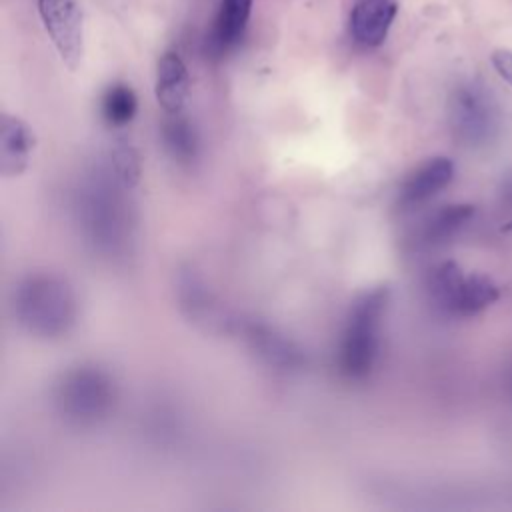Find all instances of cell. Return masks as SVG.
<instances>
[{"label":"cell","instance_id":"1","mask_svg":"<svg viewBox=\"0 0 512 512\" xmlns=\"http://www.w3.org/2000/svg\"><path fill=\"white\" fill-rule=\"evenodd\" d=\"M126 190L110 172L92 174L76 194V218L94 250L118 256L126 250L132 236V220Z\"/></svg>","mask_w":512,"mask_h":512},{"label":"cell","instance_id":"2","mask_svg":"<svg viewBox=\"0 0 512 512\" xmlns=\"http://www.w3.org/2000/svg\"><path fill=\"white\" fill-rule=\"evenodd\" d=\"M18 324L36 338H60L76 322L78 306L70 282L58 274L38 272L18 282L12 298Z\"/></svg>","mask_w":512,"mask_h":512},{"label":"cell","instance_id":"3","mask_svg":"<svg viewBox=\"0 0 512 512\" xmlns=\"http://www.w3.org/2000/svg\"><path fill=\"white\" fill-rule=\"evenodd\" d=\"M388 300L390 290L376 286L352 302L338 350V368L346 378L360 380L372 372L380 352V332Z\"/></svg>","mask_w":512,"mask_h":512},{"label":"cell","instance_id":"4","mask_svg":"<svg viewBox=\"0 0 512 512\" xmlns=\"http://www.w3.org/2000/svg\"><path fill=\"white\" fill-rule=\"evenodd\" d=\"M116 398L114 378L94 364H82L64 372L54 388L58 414L76 428L96 426L106 420L114 410Z\"/></svg>","mask_w":512,"mask_h":512},{"label":"cell","instance_id":"5","mask_svg":"<svg viewBox=\"0 0 512 512\" xmlns=\"http://www.w3.org/2000/svg\"><path fill=\"white\" fill-rule=\"evenodd\" d=\"M448 124L454 138L468 148H482L500 132V106L478 78L460 80L448 96Z\"/></svg>","mask_w":512,"mask_h":512},{"label":"cell","instance_id":"6","mask_svg":"<svg viewBox=\"0 0 512 512\" xmlns=\"http://www.w3.org/2000/svg\"><path fill=\"white\" fill-rule=\"evenodd\" d=\"M38 14L60 60L76 70L84 54V20L76 0H38Z\"/></svg>","mask_w":512,"mask_h":512},{"label":"cell","instance_id":"7","mask_svg":"<svg viewBox=\"0 0 512 512\" xmlns=\"http://www.w3.org/2000/svg\"><path fill=\"white\" fill-rule=\"evenodd\" d=\"M454 178V162L448 156H432L416 166L398 190V206L402 210L416 208L432 200Z\"/></svg>","mask_w":512,"mask_h":512},{"label":"cell","instance_id":"8","mask_svg":"<svg viewBox=\"0 0 512 512\" xmlns=\"http://www.w3.org/2000/svg\"><path fill=\"white\" fill-rule=\"evenodd\" d=\"M398 14L396 0H352L350 34L364 48L380 46Z\"/></svg>","mask_w":512,"mask_h":512},{"label":"cell","instance_id":"9","mask_svg":"<svg viewBox=\"0 0 512 512\" xmlns=\"http://www.w3.org/2000/svg\"><path fill=\"white\" fill-rule=\"evenodd\" d=\"M36 134L18 116L2 114L0 120V174L6 178L20 176L36 148Z\"/></svg>","mask_w":512,"mask_h":512},{"label":"cell","instance_id":"10","mask_svg":"<svg viewBox=\"0 0 512 512\" xmlns=\"http://www.w3.org/2000/svg\"><path fill=\"white\" fill-rule=\"evenodd\" d=\"M244 338L248 340L250 348L270 366L280 370L300 368L306 358L302 350L284 334L276 332L274 328L260 324V322H246L242 326Z\"/></svg>","mask_w":512,"mask_h":512},{"label":"cell","instance_id":"11","mask_svg":"<svg viewBox=\"0 0 512 512\" xmlns=\"http://www.w3.org/2000/svg\"><path fill=\"white\" fill-rule=\"evenodd\" d=\"M254 0H220L212 28L206 36V50L212 56H224L244 36Z\"/></svg>","mask_w":512,"mask_h":512},{"label":"cell","instance_id":"12","mask_svg":"<svg viewBox=\"0 0 512 512\" xmlns=\"http://www.w3.org/2000/svg\"><path fill=\"white\" fill-rule=\"evenodd\" d=\"M156 100L166 114L184 110L190 92V76L184 60L176 52H164L156 64Z\"/></svg>","mask_w":512,"mask_h":512},{"label":"cell","instance_id":"13","mask_svg":"<svg viewBox=\"0 0 512 512\" xmlns=\"http://www.w3.org/2000/svg\"><path fill=\"white\" fill-rule=\"evenodd\" d=\"M474 216V206L466 202L444 204L430 212L416 230L420 246H438L454 238Z\"/></svg>","mask_w":512,"mask_h":512},{"label":"cell","instance_id":"14","mask_svg":"<svg viewBox=\"0 0 512 512\" xmlns=\"http://www.w3.org/2000/svg\"><path fill=\"white\" fill-rule=\"evenodd\" d=\"M162 146L168 152V156L178 164H192L198 158L200 152V138L194 128V124L178 114H166L162 128H160Z\"/></svg>","mask_w":512,"mask_h":512},{"label":"cell","instance_id":"15","mask_svg":"<svg viewBox=\"0 0 512 512\" xmlns=\"http://www.w3.org/2000/svg\"><path fill=\"white\" fill-rule=\"evenodd\" d=\"M498 296H500V290L490 276L482 272H470L462 280L458 300L454 306V316L458 318L476 316L482 310H486L490 304H494Z\"/></svg>","mask_w":512,"mask_h":512},{"label":"cell","instance_id":"16","mask_svg":"<svg viewBox=\"0 0 512 512\" xmlns=\"http://www.w3.org/2000/svg\"><path fill=\"white\" fill-rule=\"evenodd\" d=\"M464 276L466 274L462 272V268L452 260L440 262L428 276L430 298L436 304V308L448 316H454V306H456Z\"/></svg>","mask_w":512,"mask_h":512},{"label":"cell","instance_id":"17","mask_svg":"<svg viewBox=\"0 0 512 512\" xmlns=\"http://www.w3.org/2000/svg\"><path fill=\"white\" fill-rule=\"evenodd\" d=\"M100 112L102 118L116 128H122L130 124L138 112V98L136 92L122 82H116L108 86L100 100Z\"/></svg>","mask_w":512,"mask_h":512},{"label":"cell","instance_id":"18","mask_svg":"<svg viewBox=\"0 0 512 512\" xmlns=\"http://www.w3.org/2000/svg\"><path fill=\"white\" fill-rule=\"evenodd\" d=\"M110 170L126 190L136 188L142 176V164H140V154L132 146V142L124 138L116 140V144L110 150Z\"/></svg>","mask_w":512,"mask_h":512},{"label":"cell","instance_id":"19","mask_svg":"<svg viewBox=\"0 0 512 512\" xmlns=\"http://www.w3.org/2000/svg\"><path fill=\"white\" fill-rule=\"evenodd\" d=\"M490 62L496 70V74L508 82L512 86V50L508 48H496L492 54H490Z\"/></svg>","mask_w":512,"mask_h":512},{"label":"cell","instance_id":"20","mask_svg":"<svg viewBox=\"0 0 512 512\" xmlns=\"http://www.w3.org/2000/svg\"><path fill=\"white\" fill-rule=\"evenodd\" d=\"M500 198H502V204L512 210V172L504 176L502 184H500Z\"/></svg>","mask_w":512,"mask_h":512}]
</instances>
